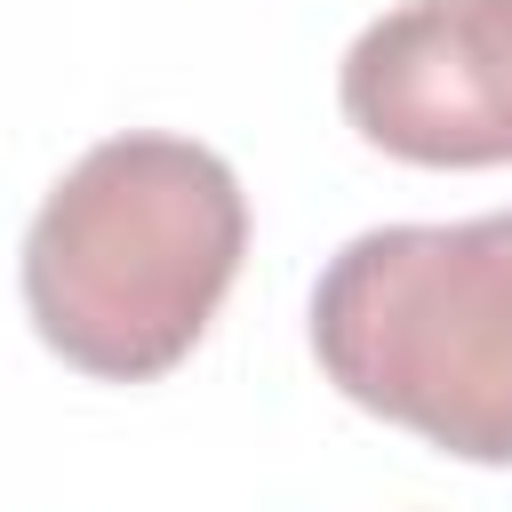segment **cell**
Segmentation results:
<instances>
[{"mask_svg":"<svg viewBox=\"0 0 512 512\" xmlns=\"http://www.w3.org/2000/svg\"><path fill=\"white\" fill-rule=\"evenodd\" d=\"M248 256V192L224 152L160 128L88 144L24 232V312L40 344L104 384L168 376L216 320Z\"/></svg>","mask_w":512,"mask_h":512,"instance_id":"1","label":"cell"},{"mask_svg":"<svg viewBox=\"0 0 512 512\" xmlns=\"http://www.w3.org/2000/svg\"><path fill=\"white\" fill-rule=\"evenodd\" d=\"M328 384L464 464H512V208L376 224L312 288Z\"/></svg>","mask_w":512,"mask_h":512,"instance_id":"2","label":"cell"},{"mask_svg":"<svg viewBox=\"0 0 512 512\" xmlns=\"http://www.w3.org/2000/svg\"><path fill=\"white\" fill-rule=\"evenodd\" d=\"M344 120L416 168L512 160V0H408L376 16L336 72Z\"/></svg>","mask_w":512,"mask_h":512,"instance_id":"3","label":"cell"}]
</instances>
